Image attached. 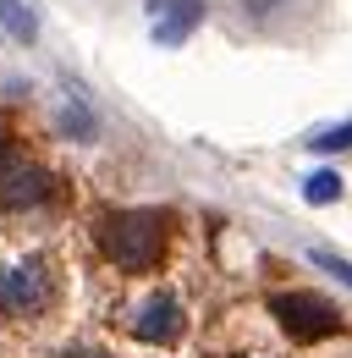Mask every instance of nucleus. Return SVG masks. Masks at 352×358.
I'll use <instances>...</instances> for the list:
<instances>
[{
    "label": "nucleus",
    "mask_w": 352,
    "mask_h": 358,
    "mask_svg": "<svg viewBox=\"0 0 352 358\" xmlns=\"http://www.w3.org/2000/svg\"><path fill=\"white\" fill-rule=\"evenodd\" d=\"M99 254L116 270H154L160 254H166V215L160 210H116L99 221Z\"/></svg>",
    "instance_id": "1"
},
{
    "label": "nucleus",
    "mask_w": 352,
    "mask_h": 358,
    "mask_svg": "<svg viewBox=\"0 0 352 358\" xmlns=\"http://www.w3.org/2000/svg\"><path fill=\"white\" fill-rule=\"evenodd\" d=\"M55 298V281L44 259H22V265H0V314L11 320H39Z\"/></svg>",
    "instance_id": "2"
},
{
    "label": "nucleus",
    "mask_w": 352,
    "mask_h": 358,
    "mask_svg": "<svg viewBox=\"0 0 352 358\" xmlns=\"http://www.w3.org/2000/svg\"><path fill=\"white\" fill-rule=\"evenodd\" d=\"M270 309L292 331V342H325V336L342 331V309L314 298V292H281V298H270Z\"/></svg>",
    "instance_id": "3"
},
{
    "label": "nucleus",
    "mask_w": 352,
    "mask_h": 358,
    "mask_svg": "<svg viewBox=\"0 0 352 358\" xmlns=\"http://www.w3.org/2000/svg\"><path fill=\"white\" fill-rule=\"evenodd\" d=\"M44 193H50V177H44L39 166H28V160H17V155L0 149V204L28 210V204H39Z\"/></svg>",
    "instance_id": "4"
},
{
    "label": "nucleus",
    "mask_w": 352,
    "mask_h": 358,
    "mask_svg": "<svg viewBox=\"0 0 352 358\" xmlns=\"http://www.w3.org/2000/svg\"><path fill=\"white\" fill-rule=\"evenodd\" d=\"M132 336L138 342H154V348H171L176 336H182V303H176L171 292H154L143 309L132 314Z\"/></svg>",
    "instance_id": "5"
},
{
    "label": "nucleus",
    "mask_w": 352,
    "mask_h": 358,
    "mask_svg": "<svg viewBox=\"0 0 352 358\" xmlns=\"http://www.w3.org/2000/svg\"><path fill=\"white\" fill-rule=\"evenodd\" d=\"M149 22H154V39L160 45H182L204 22V6L198 0H149Z\"/></svg>",
    "instance_id": "6"
},
{
    "label": "nucleus",
    "mask_w": 352,
    "mask_h": 358,
    "mask_svg": "<svg viewBox=\"0 0 352 358\" xmlns=\"http://www.w3.org/2000/svg\"><path fill=\"white\" fill-rule=\"evenodd\" d=\"M0 28L17 39V45H28L34 34H39V17H34V0H0Z\"/></svg>",
    "instance_id": "7"
},
{
    "label": "nucleus",
    "mask_w": 352,
    "mask_h": 358,
    "mask_svg": "<svg viewBox=\"0 0 352 358\" xmlns=\"http://www.w3.org/2000/svg\"><path fill=\"white\" fill-rule=\"evenodd\" d=\"M303 199H308V204H330V199H342V177H336V171H314L308 187H303Z\"/></svg>",
    "instance_id": "8"
},
{
    "label": "nucleus",
    "mask_w": 352,
    "mask_h": 358,
    "mask_svg": "<svg viewBox=\"0 0 352 358\" xmlns=\"http://www.w3.org/2000/svg\"><path fill=\"white\" fill-rule=\"evenodd\" d=\"M319 155H336V149H352V122H342V127H325L319 138H308Z\"/></svg>",
    "instance_id": "9"
},
{
    "label": "nucleus",
    "mask_w": 352,
    "mask_h": 358,
    "mask_svg": "<svg viewBox=\"0 0 352 358\" xmlns=\"http://www.w3.org/2000/svg\"><path fill=\"white\" fill-rule=\"evenodd\" d=\"M314 265H319V270H330V275H336L342 287H352V265H347V259H336L330 248H314Z\"/></svg>",
    "instance_id": "10"
},
{
    "label": "nucleus",
    "mask_w": 352,
    "mask_h": 358,
    "mask_svg": "<svg viewBox=\"0 0 352 358\" xmlns=\"http://www.w3.org/2000/svg\"><path fill=\"white\" fill-rule=\"evenodd\" d=\"M66 358H105V353H66Z\"/></svg>",
    "instance_id": "11"
}]
</instances>
